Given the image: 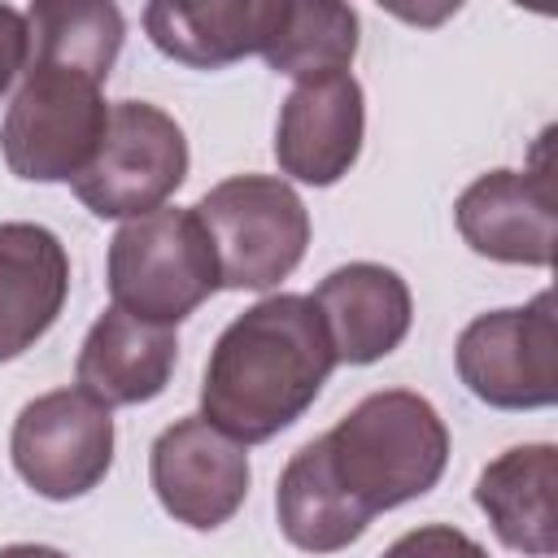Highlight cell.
Returning a JSON list of instances; mask_svg holds the SVG:
<instances>
[{"label": "cell", "mask_w": 558, "mask_h": 558, "mask_svg": "<svg viewBox=\"0 0 558 558\" xmlns=\"http://www.w3.org/2000/svg\"><path fill=\"white\" fill-rule=\"evenodd\" d=\"M187 179V140L170 113L148 100L109 105L105 135L74 179V196L96 218H144Z\"/></svg>", "instance_id": "cell-6"}, {"label": "cell", "mask_w": 558, "mask_h": 558, "mask_svg": "<svg viewBox=\"0 0 558 558\" xmlns=\"http://www.w3.org/2000/svg\"><path fill=\"white\" fill-rule=\"evenodd\" d=\"M318 440L336 488L366 523L436 488L449 462L445 418L427 397L405 388L371 392Z\"/></svg>", "instance_id": "cell-3"}, {"label": "cell", "mask_w": 558, "mask_h": 558, "mask_svg": "<svg viewBox=\"0 0 558 558\" xmlns=\"http://www.w3.org/2000/svg\"><path fill=\"white\" fill-rule=\"evenodd\" d=\"M462 384L497 410H541L558 397V318L554 292L519 310H493L466 323L453 349Z\"/></svg>", "instance_id": "cell-7"}, {"label": "cell", "mask_w": 558, "mask_h": 558, "mask_svg": "<svg viewBox=\"0 0 558 558\" xmlns=\"http://www.w3.org/2000/svg\"><path fill=\"white\" fill-rule=\"evenodd\" d=\"M362 131H366L362 87L349 70L305 78L292 87L279 113V131H275L279 170L301 183L331 187L353 170L362 153Z\"/></svg>", "instance_id": "cell-11"}, {"label": "cell", "mask_w": 558, "mask_h": 558, "mask_svg": "<svg viewBox=\"0 0 558 558\" xmlns=\"http://www.w3.org/2000/svg\"><path fill=\"white\" fill-rule=\"evenodd\" d=\"M26 52H31L26 13L13 9V4H0V96H4L9 83L26 70Z\"/></svg>", "instance_id": "cell-20"}, {"label": "cell", "mask_w": 558, "mask_h": 558, "mask_svg": "<svg viewBox=\"0 0 558 558\" xmlns=\"http://www.w3.org/2000/svg\"><path fill=\"white\" fill-rule=\"evenodd\" d=\"M357 52V13L336 0H283L279 22L262 48L275 74L296 83L349 70Z\"/></svg>", "instance_id": "cell-18"}, {"label": "cell", "mask_w": 558, "mask_h": 558, "mask_svg": "<svg viewBox=\"0 0 558 558\" xmlns=\"http://www.w3.org/2000/svg\"><path fill=\"white\" fill-rule=\"evenodd\" d=\"M9 453L17 475L48 501L92 493L113 466V418L78 388H57L22 405Z\"/></svg>", "instance_id": "cell-8"}, {"label": "cell", "mask_w": 558, "mask_h": 558, "mask_svg": "<svg viewBox=\"0 0 558 558\" xmlns=\"http://www.w3.org/2000/svg\"><path fill=\"white\" fill-rule=\"evenodd\" d=\"M475 506L506 549L549 558L558 549V449L514 445L475 480Z\"/></svg>", "instance_id": "cell-15"}, {"label": "cell", "mask_w": 558, "mask_h": 558, "mask_svg": "<svg viewBox=\"0 0 558 558\" xmlns=\"http://www.w3.org/2000/svg\"><path fill=\"white\" fill-rule=\"evenodd\" d=\"M109 292L113 305L174 327L218 292V257L196 209H153L122 222L109 244Z\"/></svg>", "instance_id": "cell-4"}, {"label": "cell", "mask_w": 558, "mask_h": 558, "mask_svg": "<svg viewBox=\"0 0 558 558\" xmlns=\"http://www.w3.org/2000/svg\"><path fill=\"white\" fill-rule=\"evenodd\" d=\"M148 480L170 519L196 532H214L244 506L253 475L244 445L192 414L153 440Z\"/></svg>", "instance_id": "cell-10"}, {"label": "cell", "mask_w": 558, "mask_h": 558, "mask_svg": "<svg viewBox=\"0 0 558 558\" xmlns=\"http://www.w3.org/2000/svg\"><path fill=\"white\" fill-rule=\"evenodd\" d=\"M275 510H279L283 536L305 554L349 549L366 532V519L336 488L318 436L288 458V466L279 475V488H275Z\"/></svg>", "instance_id": "cell-17"}, {"label": "cell", "mask_w": 558, "mask_h": 558, "mask_svg": "<svg viewBox=\"0 0 558 558\" xmlns=\"http://www.w3.org/2000/svg\"><path fill=\"white\" fill-rule=\"evenodd\" d=\"M379 558H488V554L466 532H458L449 523H427V527H414L401 541H392Z\"/></svg>", "instance_id": "cell-19"}, {"label": "cell", "mask_w": 558, "mask_h": 558, "mask_svg": "<svg viewBox=\"0 0 558 558\" xmlns=\"http://www.w3.org/2000/svg\"><path fill=\"white\" fill-rule=\"evenodd\" d=\"M336 349V362L371 366L388 357L410 331V288L379 262H349L331 270L310 296Z\"/></svg>", "instance_id": "cell-12"}, {"label": "cell", "mask_w": 558, "mask_h": 558, "mask_svg": "<svg viewBox=\"0 0 558 558\" xmlns=\"http://www.w3.org/2000/svg\"><path fill=\"white\" fill-rule=\"evenodd\" d=\"M196 218L218 257V288L262 292L288 279L310 244V214L292 183L275 174H235L209 187Z\"/></svg>", "instance_id": "cell-5"}, {"label": "cell", "mask_w": 558, "mask_h": 558, "mask_svg": "<svg viewBox=\"0 0 558 558\" xmlns=\"http://www.w3.org/2000/svg\"><path fill=\"white\" fill-rule=\"evenodd\" d=\"M0 558H70V554H61L52 545H9V549H0Z\"/></svg>", "instance_id": "cell-21"}, {"label": "cell", "mask_w": 558, "mask_h": 558, "mask_svg": "<svg viewBox=\"0 0 558 558\" xmlns=\"http://www.w3.org/2000/svg\"><path fill=\"white\" fill-rule=\"evenodd\" d=\"M283 0H205V4H148L144 26L148 39L196 70H218L231 65L248 52H262L275 22H279Z\"/></svg>", "instance_id": "cell-16"}, {"label": "cell", "mask_w": 558, "mask_h": 558, "mask_svg": "<svg viewBox=\"0 0 558 558\" xmlns=\"http://www.w3.org/2000/svg\"><path fill=\"white\" fill-rule=\"evenodd\" d=\"M31 52L0 126V153L17 179L74 183L92 161L109 105L105 78L122 52V13L105 0H39L26 9Z\"/></svg>", "instance_id": "cell-1"}, {"label": "cell", "mask_w": 558, "mask_h": 558, "mask_svg": "<svg viewBox=\"0 0 558 558\" xmlns=\"http://www.w3.org/2000/svg\"><path fill=\"white\" fill-rule=\"evenodd\" d=\"M554 131L541 135L527 170H488L458 196V231L462 240L506 266H549L558 209H554V161H549Z\"/></svg>", "instance_id": "cell-9"}, {"label": "cell", "mask_w": 558, "mask_h": 558, "mask_svg": "<svg viewBox=\"0 0 558 558\" xmlns=\"http://www.w3.org/2000/svg\"><path fill=\"white\" fill-rule=\"evenodd\" d=\"M174 357H179L174 327L144 323V318L109 305L92 323V331L78 349L74 379H78V392H87L105 410L140 405V401H153L157 392H166Z\"/></svg>", "instance_id": "cell-13"}, {"label": "cell", "mask_w": 558, "mask_h": 558, "mask_svg": "<svg viewBox=\"0 0 558 558\" xmlns=\"http://www.w3.org/2000/svg\"><path fill=\"white\" fill-rule=\"evenodd\" d=\"M336 366L318 305L279 292L244 310L214 344L201 384V418L240 445L292 427Z\"/></svg>", "instance_id": "cell-2"}, {"label": "cell", "mask_w": 558, "mask_h": 558, "mask_svg": "<svg viewBox=\"0 0 558 558\" xmlns=\"http://www.w3.org/2000/svg\"><path fill=\"white\" fill-rule=\"evenodd\" d=\"M70 292L65 244L39 222H0V362L22 357Z\"/></svg>", "instance_id": "cell-14"}]
</instances>
